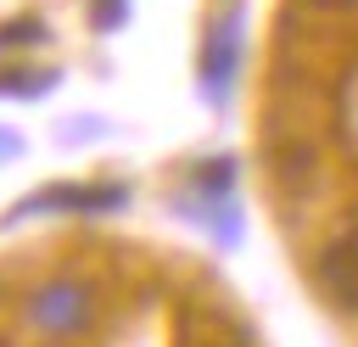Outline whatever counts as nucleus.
Wrapping results in <instances>:
<instances>
[{
	"label": "nucleus",
	"mask_w": 358,
	"mask_h": 347,
	"mask_svg": "<svg viewBox=\"0 0 358 347\" xmlns=\"http://www.w3.org/2000/svg\"><path fill=\"white\" fill-rule=\"evenodd\" d=\"M28 313L45 330H78V325H90V291L84 285H45L28 297Z\"/></svg>",
	"instance_id": "3"
},
{
	"label": "nucleus",
	"mask_w": 358,
	"mask_h": 347,
	"mask_svg": "<svg viewBox=\"0 0 358 347\" xmlns=\"http://www.w3.org/2000/svg\"><path fill=\"white\" fill-rule=\"evenodd\" d=\"M56 73H6L0 78V95H45Z\"/></svg>",
	"instance_id": "5"
},
{
	"label": "nucleus",
	"mask_w": 358,
	"mask_h": 347,
	"mask_svg": "<svg viewBox=\"0 0 358 347\" xmlns=\"http://www.w3.org/2000/svg\"><path fill=\"white\" fill-rule=\"evenodd\" d=\"M319 280H324V291H330L347 313H358V229H352V235H336V241L324 246Z\"/></svg>",
	"instance_id": "2"
},
{
	"label": "nucleus",
	"mask_w": 358,
	"mask_h": 347,
	"mask_svg": "<svg viewBox=\"0 0 358 347\" xmlns=\"http://www.w3.org/2000/svg\"><path fill=\"white\" fill-rule=\"evenodd\" d=\"M17 151H22V140L17 134H0V157H17Z\"/></svg>",
	"instance_id": "7"
},
{
	"label": "nucleus",
	"mask_w": 358,
	"mask_h": 347,
	"mask_svg": "<svg viewBox=\"0 0 358 347\" xmlns=\"http://www.w3.org/2000/svg\"><path fill=\"white\" fill-rule=\"evenodd\" d=\"M235 62H241V22L224 17V22L207 34V56H201V90H207V101H224V95H229Z\"/></svg>",
	"instance_id": "1"
},
{
	"label": "nucleus",
	"mask_w": 358,
	"mask_h": 347,
	"mask_svg": "<svg viewBox=\"0 0 358 347\" xmlns=\"http://www.w3.org/2000/svg\"><path fill=\"white\" fill-rule=\"evenodd\" d=\"M39 207H78V213H106V207H123V190H39L34 201H22V213H39Z\"/></svg>",
	"instance_id": "4"
},
{
	"label": "nucleus",
	"mask_w": 358,
	"mask_h": 347,
	"mask_svg": "<svg viewBox=\"0 0 358 347\" xmlns=\"http://www.w3.org/2000/svg\"><path fill=\"white\" fill-rule=\"evenodd\" d=\"M308 6H330L336 11V6H352V0H308Z\"/></svg>",
	"instance_id": "8"
},
{
	"label": "nucleus",
	"mask_w": 358,
	"mask_h": 347,
	"mask_svg": "<svg viewBox=\"0 0 358 347\" xmlns=\"http://www.w3.org/2000/svg\"><path fill=\"white\" fill-rule=\"evenodd\" d=\"M39 39V22H11V28H0V45H34Z\"/></svg>",
	"instance_id": "6"
}]
</instances>
